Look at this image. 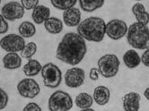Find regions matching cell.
<instances>
[{
	"label": "cell",
	"mask_w": 149,
	"mask_h": 111,
	"mask_svg": "<svg viewBox=\"0 0 149 111\" xmlns=\"http://www.w3.org/2000/svg\"><path fill=\"white\" fill-rule=\"evenodd\" d=\"M86 52V43L78 33L68 32L58 43L56 58L63 63L74 66L82 62Z\"/></svg>",
	"instance_id": "cell-1"
},
{
	"label": "cell",
	"mask_w": 149,
	"mask_h": 111,
	"mask_svg": "<svg viewBox=\"0 0 149 111\" xmlns=\"http://www.w3.org/2000/svg\"><path fill=\"white\" fill-rule=\"evenodd\" d=\"M106 24L103 19L91 16L83 20L77 26V33L88 41L101 42L106 34Z\"/></svg>",
	"instance_id": "cell-2"
},
{
	"label": "cell",
	"mask_w": 149,
	"mask_h": 111,
	"mask_svg": "<svg viewBox=\"0 0 149 111\" xmlns=\"http://www.w3.org/2000/svg\"><path fill=\"white\" fill-rule=\"evenodd\" d=\"M127 40L130 45L136 49H149V28L141 23L132 24L127 32Z\"/></svg>",
	"instance_id": "cell-3"
},
{
	"label": "cell",
	"mask_w": 149,
	"mask_h": 111,
	"mask_svg": "<svg viewBox=\"0 0 149 111\" xmlns=\"http://www.w3.org/2000/svg\"><path fill=\"white\" fill-rule=\"evenodd\" d=\"M99 73L104 78H111L119 72L120 62L114 54H106L98 60Z\"/></svg>",
	"instance_id": "cell-4"
},
{
	"label": "cell",
	"mask_w": 149,
	"mask_h": 111,
	"mask_svg": "<svg viewBox=\"0 0 149 111\" xmlns=\"http://www.w3.org/2000/svg\"><path fill=\"white\" fill-rule=\"evenodd\" d=\"M73 104L71 96L63 91L53 92L48 101L49 111H69L72 108Z\"/></svg>",
	"instance_id": "cell-5"
},
{
	"label": "cell",
	"mask_w": 149,
	"mask_h": 111,
	"mask_svg": "<svg viewBox=\"0 0 149 111\" xmlns=\"http://www.w3.org/2000/svg\"><path fill=\"white\" fill-rule=\"evenodd\" d=\"M40 73L43 79V83L48 88H57L62 82V72L58 66L53 63H47L42 66Z\"/></svg>",
	"instance_id": "cell-6"
},
{
	"label": "cell",
	"mask_w": 149,
	"mask_h": 111,
	"mask_svg": "<svg viewBox=\"0 0 149 111\" xmlns=\"http://www.w3.org/2000/svg\"><path fill=\"white\" fill-rule=\"evenodd\" d=\"M25 46L24 38L18 34H8L0 40V47L7 53L22 51Z\"/></svg>",
	"instance_id": "cell-7"
},
{
	"label": "cell",
	"mask_w": 149,
	"mask_h": 111,
	"mask_svg": "<svg viewBox=\"0 0 149 111\" xmlns=\"http://www.w3.org/2000/svg\"><path fill=\"white\" fill-rule=\"evenodd\" d=\"M18 93L27 99H33L40 92V87L39 83L33 78H24L17 84Z\"/></svg>",
	"instance_id": "cell-8"
},
{
	"label": "cell",
	"mask_w": 149,
	"mask_h": 111,
	"mask_svg": "<svg viewBox=\"0 0 149 111\" xmlns=\"http://www.w3.org/2000/svg\"><path fill=\"white\" fill-rule=\"evenodd\" d=\"M127 29H129V27L124 21L113 19L106 24L105 32L110 39L113 40H118L122 39L127 34Z\"/></svg>",
	"instance_id": "cell-9"
},
{
	"label": "cell",
	"mask_w": 149,
	"mask_h": 111,
	"mask_svg": "<svg viewBox=\"0 0 149 111\" xmlns=\"http://www.w3.org/2000/svg\"><path fill=\"white\" fill-rule=\"evenodd\" d=\"M86 79V72L80 67H72L65 74V83L68 87L76 89L82 86Z\"/></svg>",
	"instance_id": "cell-10"
},
{
	"label": "cell",
	"mask_w": 149,
	"mask_h": 111,
	"mask_svg": "<svg viewBox=\"0 0 149 111\" xmlns=\"http://www.w3.org/2000/svg\"><path fill=\"white\" fill-rule=\"evenodd\" d=\"M1 13L6 20L15 22L18 19L23 18L24 15V8L22 4L16 1H11L6 3L3 6Z\"/></svg>",
	"instance_id": "cell-11"
},
{
	"label": "cell",
	"mask_w": 149,
	"mask_h": 111,
	"mask_svg": "<svg viewBox=\"0 0 149 111\" xmlns=\"http://www.w3.org/2000/svg\"><path fill=\"white\" fill-rule=\"evenodd\" d=\"M64 24L68 27L78 26L81 23V12L77 7H71L67 9L63 13Z\"/></svg>",
	"instance_id": "cell-12"
},
{
	"label": "cell",
	"mask_w": 149,
	"mask_h": 111,
	"mask_svg": "<svg viewBox=\"0 0 149 111\" xmlns=\"http://www.w3.org/2000/svg\"><path fill=\"white\" fill-rule=\"evenodd\" d=\"M140 95L137 92L127 93L123 97V108L125 111H138L140 107Z\"/></svg>",
	"instance_id": "cell-13"
},
{
	"label": "cell",
	"mask_w": 149,
	"mask_h": 111,
	"mask_svg": "<svg viewBox=\"0 0 149 111\" xmlns=\"http://www.w3.org/2000/svg\"><path fill=\"white\" fill-rule=\"evenodd\" d=\"M111 98V92L110 90L105 86H97L93 91V101L100 106L106 105Z\"/></svg>",
	"instance_id": "cell-14"
},
{
	"label": "cell",
	"mask_w": 149,
	"mask_h": 111,
	"mask_svg": "<svg viewBox=\"0 0 149 111\" xmlns=\"http://www.w3.org/2000/svg\"><path fill=\"white\" fill-rule=\"evenodd\" d=\"M2 61L4 67L8 70L18 69L22 65V58L17 53L15 52H9L5 55Z\"/></svg>",
	"instance_id": "cell-15"
},
{
	"label": "cell",
	"mask_w": 149,
	"mask_h": 111,
	"mask_svg": "<svg viewBox=\"0 0 149 111\" xmlns=\"http://www.w3.org/2000/svg\"><path fill=\"white\" fill-rule=\"evenodd\" d=\"M50 15V9L45 6H37L31 14V18L33 22L37 24H42L44 22L49 18Z\"/></svg>",
	"instance_id": "cell-16"
},
{
	"label": "cell",
	"mask_w": 149,
	"mask_h": 111,
	"mask_svg": "<svg viewBox=\"0 0 149 111\" xmlns=\"http://www.w3.org/2000/svg\"><path fill=\"white\" fill-rule=\"evenodd\" d=\"M123 62L127 67L130 69L136 68L141 64V58L134 49L127 50L123 56Z\"/></svg>",
	"instance_id": "cell-17"
},
{
	"label": "cell",
	"mask_w": 149,
	"mask_h": 111,
	"mask_svg": "<svg viewBox=\"0 0 149 111\" xmlns=\"http://www.w3.org/2000/svg\"><path fill=\"white\" fill-rule=\"evenodd\" d=\"M132 14L134 15L137 23H141L146 25L149 24V14L146 12L145 6L140 3H136L132 6Z\"/></svg>",
	"instance_id": "cell-18"
},
{
	"label": "cell",
	"mask_w": 149,
	"mask_h": 111,
	"mask_svg": "<svg viewBox=\"0 0 149 111\" xmlns=\"http://www.w3.org/2000/svg\"><path fill=\"white\" fill-rule=\"evenodd\" d=\"M44 28L51 34H58L63 31V22L57 17H49L44 22Z\"/></svg>",
	"instance_id": "cell-19"
},
{
	"label": "cell",
	"mask_w": 149,
	"mask_h": 111,
	"mask_svg": "<svg viewBox=\"0 0 149 111\" xmlns=\"http://www.w3.org/2000/svg\"><path fill=\"white\" fill-rule=\"evenodd\" d=\"M42 65L36 59H30L24 66V73L28 77H33L41 72Z\"/></svg>",
	"instance_id": "cell-20"
},
{
	"label": "cell",
	"mask_w": 149,
	"mask_h": 111,
	"mask_svg": "<svg viewBox=\"0 0 149 111\" xmlns=\"http://www.w3.org/2000/svg\"><path fill=\"white\" fill-rule=\"evenodd\" d=\"M74 103H76V106L77 108H79L81 109L90 108L93 106V99L90 94H88L86 92H81L76 97Z\"/></svg>",
	"instance_id": "cell-21"
},
{
	"label": "cell",
	"mask_w": 149,
	"mask_h": 111,
	"mask_svg": "<svg viewBox=\"0 0 149 111\" xmlns=\"http://www.w3.org/2000/svg\"><path fill=\"white\" fill-rule=\"evenodd\" d=\"M105 0H79V5L84 12H93L104 5Z\"/></svg>",
	"instance_id": "cell-22"
},
{
	"label": "cell",
	"mask_w": 149,
	"mask_h": 111,
	"mask_svg": "<svg viewBox=\"0 0 149 111\" xmlns=\"http://www.w3.org/2000/svg\"><path fill=\"white\" fill-rule=\"evenodd\" d=\"M18 31L19 34L23 38H31L34 36V34L36 33V28L33 24L26 21V22H23L19 25Z\"/></svg>",
	"instance_id": "cell-23"
},
{
	"label": "cell",
	"mask_w": 149,
	"mask_h": 111,
	"mask_svg": "<svg viewBox=\"0 0 149 111\" xmlns=\"http://www.w3.org/2000/svg\"><path fill=\"white\" fill-rule=\"evenodd\" d=\"M50 2L55 8L65 11L76 6L77 0H50Z\"/></svg>",
	"instance_id": "cell-24"
},
{
	"label": "cell",
	"mask_w": 149,
	"mask_h": 111,
	"mask_svg": "<svg viewBox=\"0 0 149 111\" xmlns=\"http://www.w3.org/2000/svg\"><path fill=\"white\" fill-rule=\"evenodd\" d=\"M37 51V45L34 42H29L28 44H25L24 49L21 51V56L23 58L25 59H31L33 56Z\"/></svg>",
	"instance_id": "cell-25"
},
{
	"label": "cell",
	"mask_w": 149,
	"mask_h": 111,
	"mask_svg": "<svg viewBox=\"0 0 149 111\" xmlns=\"http://www.w3.org/2000/svg\"><path fill=\"white\" fill-rule=\"evenodd\" d=\"M21 3L25 10H31L39 5V0H21Z\"/></svg>",
	"instance_id": "cell-26"
},
{
	"label": "cell",
	"mask_w": 149,
	"mask_h": 111,
	"mask_svg": "<svg viewBox=\"0 0 149 111\" xmlns=\"http://www.w3.org/2000/svg\"><path fill=\"white\" fill-rule=\"evenodd\" d=\"M8 103V95L7 93L0 87V110L6 108Z\"/></svg>",
	"instance_id": "cell-27"
},
{
	"label": "cell",
	"mask_w": 149,
	"mask_h": 111,
	"mask_svg": "<svg viewBox=\"0 0 149 111\" xmlns=\"http://www.w3.org/2000/svg\"><path fill=\"white\" fill-rule=\"evenodd\" d=\"M8 23L6 21L4 16L0 15V34H4L8 31Z\"/></svg>",
	"instance_id": "cell-28"
},
{
	"label": "cell",
	"mask_w": 149,
	"mask_h": 111,
	"mask_svg": "<svg viewBox=\"0 0 149 111\" xmlns=\"http://www.w3.org/2000/svg\"><path fill=\"white\" fill-rule=\"evenodd\" d=\"M23 111H41V108L35 102H30L24 108Z\"/></svg>",
	"instance_id": "cell-29"
},
{
	"label": "cell",
	"mask_w": 149,
	"mask_h": 111,
	"mask_svg": "<svg viewBox=\"0 0 149 111\" xmlns=\"http://www.w3.org/2000/svg\"><path fill=\"white\" fill-rule=\"evenodd\" d=\"M141 63H143V65L146 67H149V49H146V51L142 54Z\"/></svg>",
	"instance_id": "cell-30"
},
{
	"label": "cell",
	"mask_w": 149,
	"mask_h": 111,
	"mask_svg": "<svg viewBox=\"0 0 149 111\" xmlns=\"http://www.w3.org/2000/svg\"><path fill=\"white\" fill-rule=\"evenodd\" d=\"M89 76H90V79L92 81H97L98 78H99V70L97 68H95V67L91 68Z\"/></svg>",
	"instance_id": "cell-31"
},
{
	"label": "cell",
	"mask_w": 149,
	"mask_h": 111,
	"mask_svg": "<svg viewBox=\"0 0 149 111\" xmlns=\"http://www.w3.org/2000/svg\"><path fill=\"white\" fill-rule=\"evenodd\" d=\"M144 96L146 98V99L149 101V87L146 89V91L144 92Z\"/></svg>",
	"instance_id": "cell-32"
},
{
	"label": "cell",
	"mask_w": 149,
	"mask_h": 111,
	"mask_svg": "<svg viewBox=\"0 0 149 111\" xmlns=\"http://www.w3.org/2000/svg\"><path fill=\"white\" fill-rule=\"evenodd\" d=\"M81 111H95V110H93L92 108H86V109H82Z\"/></svg>",
	"instance_id": "cell-33"
},
{
	"label": "cell",
	"mask_w": 149,
	"mask_h": 111,
	"mask_svg": "<svg viewBox=\"0 0 149 111\" xmlns=\"http://www.w3.org/2000/svg\"><path fill=\"white\" fill-rule=\"evenodd\" d=\"M136 1H141V0H136Z\"/></svg>",
	"instance_id": "cell-34"
},
{
	"label": "cell",
	"mask_w": 149,
	"mask_h": 111,
	"mask_svg": "<svg viewBox=\"0 0 149 111\" xmlns=\"http://www.w3.org/2000/svg\"><path fill=\"white\" fill-rule=\"evenodd\" d=\"M0 3H1V0H0Z\"/></svg>",
	"instance_id": "cell-35"
}]
</instances>
